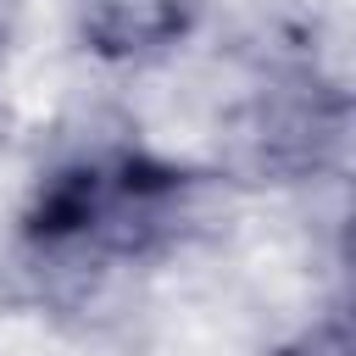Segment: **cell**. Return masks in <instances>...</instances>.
<instances>
[{
  "instance_id": "cell-1",
  "label": "cell",
  "mask_w": 356,
  "mask_h": 356,
  "mask_svg": "<svg viewBox=\"0 0 356 356\" xmlns=\"http://www.w3.org/2000/svg\"><path fill=\"white\" fill-rule=\"evenodd\" d=\"M206 178L145 150H95L56 167L28 211L22 239L44 261L67 267H122L172 250L200 217Z\"/></svg>"
},
{
  "instance_id": "cell-2",
  "label": "cell",
  "mask_w": 356,
  "mask_h": 356,
  "mask_svg": "<svg viewBox=\"0 0 356 356\" xmlns=\"http://www.w3.org/2000/svg\"><path fill=\"white\" fill-rule=\"evenodd\" d=\"M345 145V95L312 67H284L256 83L234 117V161L250 178L295 184L323 172Z\"/></svg>"
},
{
  "instance_id": "cell-3",
  "label": "cell",
  "mask_w": 356,
  "mask_h": 356,
  "mask_svg": "<svg viewBox=\"0 0 356 356\" xmlns=\"http://www.w3.org/2000/svg\"><path fill=\"white\" fill-rule=\"evenodd\" d=\"M206 0H78V28L106 61H150L195 33Z\"/></svg>"
}]
</instances>
